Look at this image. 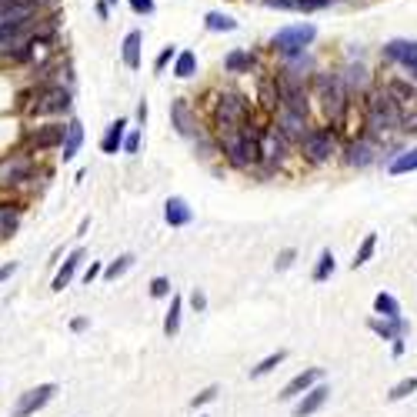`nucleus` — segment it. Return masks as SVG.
<instances>
[{
	"label": "nucleus",
	"instance_id": "nucleus-41",
	"mask_svg": "<svg viewBox=\"0 0 417 417\" xmlns=\"http://www.w3.org/2000/svg\"><path fill=\"white\" fill-rule=\"evenodd\" d=\"M120 150L134 157L137 150H140V131H131V134H124V144H120Z\"/></svg>",
	"mask_w": 417,
	"mask_h": 417
},
{
	"label": "nucleus",
	"instance_id": "nucleus-5",
	"mask_svg": "<svg viewBox=\"0 0 417 417\" xmlns=\"http://www.w3.org/2000/svg\"><path fill=\"white\" fill-rule=\"evenodd\" d=\"M314 37H317V30H314V24H291V27H284L274 34V50L277 54H284L287 60H294L300 57L307 47L314 44Z\"/></svg>",
	"mask_w": 417,
	"mask_h": 417
},
{
	"label": "nucleus",
	"instance_id": "nucleus-15",
	"mask_svg": "<svg viewBox=\"0 0 417 417\" xmlns=\"http://www.w3.org/2000/svg\"><path fill=\"white\" fill-rule=\"evenodd\" d=\"M64 131H67V124H44V127H37V131H30V134H27V147H30V150L60 147V140H64Z\"/></svg>",
	"mask_w": 417,
	"mask_h": 417
},
{
	"label": "nucleus",
	"instance_id": "nucleus-35",
	"mask_svg": "<svg viewBox=\"0 0 417 417\" xmlns=\"http://www.w3.org/2000/svg\"><path fill=\"white\" fill-rule=\"evenodd\" d=\"M194 71H197V57L191 50H180L177 57H174V74H177L180 80H187V77H194Z\"/></svg>",
	"mask_w": 417,
	"mask_h": 417
},
{
	"label": "nucleus",
	"instance_id": "nucleus-45",
	"mask_svg": "<svg viewBox=\"0 0 417 417\" xmlns=\"http://www.w3.org/2000/svg\"><path fill=\"white\" fill-rule=\"evenodd\" d=\"M191 304H194V311H197V314H204V311H207V294L194 287V294H191Z\"/></svg>",
	"mask_w": 417,
	"mask_h": 417
},
{
	"label": "nucleus",
	"instance_id": "nucleus-21",
	"mask_svg": "<svg viewBox=\"0 0 417 417\" xmlns=\"http://www.w3.org/2000/svg\"><path fill=\"white\" fill-rule=\"evenodd\" d=\"M384 54L417 74V41H390V44L384 47Z\"/></svg>",
	"mask_w": 417,
	"mask_h": 417
},
{
	"label": "nucleus",
	"instance_id": "nucleus-46",
	"mask_svg": "<svg viewBox=\"0 0 417 417\" xmlns=\"http://www.w3.org/2000/svg\"><path fill=\"white\" fill-rule=\"evenodd\" d=\"M131 7L137 14H154V0H131Z\"/></svg>",
	"mask_w": 417,
	"mask_h": 417
},
{
	"label": "nucleus",
	"instance_id": "nucleus-24",
	"mask_svg": "<svg viewBox=\"0 0 417 417\" xmlns=\"http://www.w3.org/2000/svg\"><path fill=\"white\" fill-rule=\"evenodd\" d=\"M20 214H24L20 204H0V240L14 237V231L20 227Z\"/></svg>",
	"mask_w": 417,
	"mask_h": 417
},
{
	"label": "nucleus",
	"instance_id": "nucleus-37",
	"mask_svg": "<svg viewBox=\"0 0 417 417\" xmlns=\"http://www.w3.org/2000/svg\"><path fill=\"white\" fill-rule=\"evenodd\" d=\"M261 107L264 110H277L281 101H277V84L274 80H261Z\"/></svg>",
	"mask_w": 417,
	"mask_h": 417
},
{
	"label": "nucleus",
	"instance_id": "nucleus-13",
	"mask_svg": "<svg viewBox=\"0 0 417 417\" xmlns=\"http://www.w3.org/2000/svg\"><path fill=\"white\" fill-rule=\"evenodd\" d=\"M37 10H41V0H0V20H3V24L34 20Z\"/></svg>",
	"mask_w": 417,
	"mask_h": 417
},
{
	"label": "nucleus",
	"instance_id": "nucleus-10",
	"mask_svg": "<svg viewBox=\"0 0 417 417\" xmlns=\"http://www.w3.org/2000/svg\"><path fill=\"white\" fill-rule=\"evenodd\" d=\"M30 41H37V30L30 27V20H24V24H3L0 20V50H20Z\"/></svg>",
	"mask_w": 417,
	"mask_h": 417
},
{
	"label": "nucleus",
	"instance_id": "nucleus-3",
	"mask_svg": "<svg viewBox=\"0 0 417 417\" xmlns=\"http://www.w3.org/2000/svg\"><path fill=\"white\" fill-rule=\"evenodd\" d=\"M247 120H251V104H247L244 94L227 90V94L217 97V104H214V124H217V131H234V127L247 124Z\"/></svg>",
	"mask_w": 417,
	"mask_h": 417
},
{
	"label": "nucleus",
	"instance_id": "nucleus-16",
	"mask_svg": "<svg viewBox=\"0 0 417 417\" xmlns=\"http://www.w3.org/2000/svg\"><path fill=\"white\" fill-rule=\"evenodd\" d=\"M277 131H281L291 144H298L300 137L307 134V117L304 114H294V110H287V107H281L277 110V124H274Z\"/></svg>",
	"mask_w": 417,
	"mask_h": 417
},
{
	"label": "nucleus",
	"instance_id": "nucleus-48",
	"mask_svg": "<svg viewBox=\"0 0 417 417\" xmlns=\"http://www.w3.org/2000/svg\"><path fill=\"white\" fill-rule=\"evenodd\" d=\"M87 328H90L87 317H74V321H71V330H74V334H80V330H87Z\"/></svg>",
	"mask_w": 417,
	"mask_h": 417
},
{
	"label": "nucleus",
	"instance_id": "nucleus-9",
	"mask_svg": "<svg viewBox=\"0 0 417 417\" xmlns=\"http://www.w3.org/2000/svg\"><path fill=\"white\" fill-rule=\"evenodd\" d=\"M57 384H37V388L24 390L20 397H17V404L10 407V417H34L37 411H44L47 404L57 397Z\"/></svg>",
	"mask_w": 417,
	"mask_h": 417
},
{
	"label": "nucleus",
	"instance_id": "nucleus-4",
	"mask_svg": "<svg viewBox=\"0 0 417 417\" xmlns=\"http://www.w3.org/2000/svg\"><path fill=\"white\" fill-rule=\"evenodd\" d=\"M30 117H50V114H67L71 110V90L60 84H44L34 90V101L27 104Z\"/></svg>",
	"mask_w": 417,
	"mask_h": 417
},
{
	"label": "nucleus",
	"instance_id": "nucleus-6",
	"mask_svg": "<svg viewBox=\"0 0 417 417\" xmlns=\"http://www.w3.org/2000/svg\"><path fill=\"white\" fill-rule=\"evenodd\" d=\"M298 144L304 161H311V164H324V161H330L337 154V134L330 127H314V131H307L300 137Z\"/></svg>",
	"mask_w": 417,
	"mask_h": 417
},
{
	"label": "nucleus",
	"instance_id": "nucleus-47",
	"mask_svg": "<svg viewBox=\"0 0 417 417\" xmlns=\"http://www.w3.org/2000/svg\"><path fill=\"white\" fill-rule=\"evenodd\" d=\"M101 270H104V264H90V268L84 270V284L90 287V284H94V277H101Z\"/></svg>",
	"mask_w": 417,
	"mask_h": 417
},
{
	"label": "nucleus",
	"instance_id": "nucleus-39",
	"mask_svg": "<svg viewBox=\"0 0 417 417\" xmlns=\"http://www.w3.org/2000/svg\"><path fill=\"white\" fill-rule=\"evenodd\" d=\"M174 291H170V281L167 277H154L150 281V298H157V300H164V298H170Z\"/></svg>",
	"mask_w": 417,
	"mask_h": 417
},
{
	"label": "nucleus",
	"instance_id": "nucleus-31",
	"mask_svg": "<svg viewBox=\"0 0 417 417\" xmlns=\"http://www.w3.org/2000/svg\"><path fill=\"white\" fill-rule=\"evenodd\" d=\"M284 360H287V351H274V354H268V358L261 360V364H254L251 367V377L254 381H261V377H268L270 371H277Z\"/></svg>",
	"mask_w": 417,
	"mask_h": 417
},
{
	"label": "nucleus",
	"instance_id": "nucleus-36",
	"mask_svg": "<svg viewBox=\"0 0 417 417\" xmlns=\"http://www.w3.org/2000/svg\"><path fill=\"white\" fill-rule=\"evenodd\" d=\"M411 394H417V377H404V381H397V384L388 390V401H404V397H411Z\"/></svg>",
	"mask_w": 417,
	"mask_h": 417
},
{
	"label": "nucleus",
	"instance_id": "nucleus-8",
	"mask_svg": "<svg viewBox=\"0 0 417 417\" xmlns=\"http://www.w3.org/2000/svg\"><path fill=\"white\" fill-rule=\"evenodd\" d=\"M34 177V161L27 150H14L0 157V187H20Z\"/></svg>",
	"mask_w": 417,
	"mask_h": 417
},
{
	"label": "nucleus",
	"instance_id": "nucleus-53",
	"mask_svg": "<svg viewBox=\"0 0 417 417\" xmlns=\"http://www.w3.org/2000/svg\"><path fill=\"white\" fill-rule=\"evenodd\" d=\"M107 3H117V0H107Z\"/></svg>",
	"mask_w": 417,
	"mask_h": 417
},
{
	"label": "nucleus",
	"instance_id": "nucleus-28",
	"mask_svg": "<svg viewBox=\"0 0 417 417\" xmlns=\"http://www.w3.org/2000/svg\"><path fill=\"white\" fill-rule=\"evenodd\" d=\"M180 314H184V298L180 294H170V307L164 314V334L167 337H174L180 330Z\"/></svg>",
	"mask_w": 417,
	"mask_h": 417
},
{
	"label": "nucleus",
	"instance_id": "nucleus-43",
	"mask_svg": "<svg viewBox=\"0 0 417 417\" xmlns=\"http://www.w3.org/2000/svg\"><path fill=\"white\" fill-rule=\"evenodd\" d=\"M174 57H177V50H174V47H164V50L157 54V60H154V71H157V74H164V67H167V64H170Z\"/></svg>",
	"mask_w": 417,
	"mask_h": 417
},
{
	"label": "nucleus",
	"instance_id": "nucleus-40",
	"mask_svg": "<svg viewBox=\"0 0 417 417\" xmlns=\"http://www.w3.org/2000/svg\"><path fill=\"white\" fill-rule=\"evenodd\" d=\"M217 394H221V388H217V384H210V388H204V390H200V394L194 397V401H191V407H204V404L217 401Z\"/></svg>",
	"mask_w": 417,
	"mask_h": 417
},
{
	"label": "nucleus",
	"instance_id": "nucleus-11",
	"mask_svg": "<svg viewBox=\"0 0 417 417\" xmlns=\"http://www.w3.org/2000/svg\"><path fill=\"white\" fill-rule=\"evenodd\" d=\"M317 381H324V371H321V367H304V371L294 374V377L284 384L277 397H281V401H298L300 394H304V390H311Z\"/></svg>",
	"mask_w": 417,
	"mask_h": 417
},
{
	"label": "nucleus",
	"instance_id": "nucleus-33",
	"mask_svg": "<svg viewBox=\"0 0 417 417\" xmlns=\"http://www.w3.org/2000/svg\"><path fill=\"white\" fill-rule=\"evenodd\" d=\"M134 261H137L134 254H120L117 261H110V264L101 270V274H104V281H117V277H124L127 270L134 268Z\"/></svg>",
	"mask_w": 417,
	"mask_h": 417
},
{
	"label": "nucleus",
	"instance_id": "nucleus-14",
	"mask_svg": "<svg viewBox=\"0 0 417 417\" xmlns=\"http://www.w3.org/2000/svg\"><path fill=\"white\" fill-rule=\"evenodd\" d=\"M367 328H371L381 341H397V337H407L411 324H407V317L401 314V317H371Z\"/></svg>",
	"mask_w": 417,
	"mask_h": 417
},
{
	"label": "nucleus",
	"instance_id": "nucleus-7",
	"mask_svg": "<svg viewBox=\"0 0 417 417\" xmlns=\"http://www.w3.org/2000/svg\"><path fill=\"white\" fill-rule=\"evenodd\" d=\"M274 84H277V101H281V107H287V110H294V114H304V117H307L311 104H307V87H304V77L291 74V71H284V74L274 77Z\"/></svg>",
	"mask_w": 417,
	"mask_h": 417
},
{
	"label": "nucleus",
	"instance_id": "nucleus-25",
	"mask_svg": "<svg viewBox=\"0 0 417 417\" xmlns=\"http://www.w3.org/2000/svg\"><path fill=\"white\" fill-rule=\"evenodd\" d=\"M254 54L251 50H231L227 57H224V67H227V74H251L254 71Z\"/></svg>",
	"mask_w": 417,
	"mask_h": 417
},
{
	"label": "nucleus",
	"instance_id": "nucleus-19",
	"mask_svg": "<svg viewBox=\"0 0 417 417\" xmlns=\"http://www.w3.org/2000/svg\"><path fill=\"white\" fill-rule=\"evenodd\" d=\"M170 120H174V127H177L180 137L200 134V131H197V117H194V110H191L187 101H174V104H170Z\"/></svg>",
	"mask_w": 417,
	"mask_h": 417
},
{
	"label": "nucleus",
	"instance_id": "nucleus-30",
	"mask_svg": "<svg viewBox=\"0 0 417 417\" xmlns=\"http://www.w3.org/2000/svg\"><path fill=\"white\" fill-rule=\"evenodd\" d=\"M374 314L377 317H401V300L388 294V291H381L377 298H374Z\"/></svg>",
	"mask_w": 417,
	"mask_h": 417
},
{
	"label": "nucleus",
	"instance_id": "nucleus-20",
	"mask_svg": "<svg viewBox=\"0 0 417 417\" xmlns=\"http://www.w3.org/2000/svg\"><path fill=\"white\" fill-rule=\"evenodd\" d=\"M164 221L170 227H187V224L194 221V210L191 204L184 200V197H167L164 200Z\"/></svg>",
	"mask_w": 417,
	"mask_h": 417
},
{
	"label": "nucleus",
	"instance_id": "nucleus-44",
	"mask_svg": "<svg viewBox=\"0 0 417 417\" xmlns=\"http://www.w3.org/2000/svg\"><path fill=\"white\" fill-rule=\"evenodd\" d=\"M330 0H294V10H321Z\"/></svg>",
	"mask_w": 417,
	"mask_h": 417
},
{
	"label": "nucleus",
	"instance_id": "nucleus-34",
	"mask_svg": "<svg viewBox=\"0 0 417 417\" xmlns=\"http://www.w3.org/2000/svg\"><path fill=\"white\" fill-rule=\"evenodd\" d=\"M374 251H377V234H364V240H360V247H358V254H354V261H351V268L358 270V268H364L367 261L374 257Z\"/></svg>",
	"mask_w": 417,
	"mask_h": 417
},
{
	"label": "nucleus",
	"instance_id": "nucleus-29",
	"mask_svg": "<svg viewBox=\"0 0 417 417\" xmlns=\"http://www.w3.org/2000/svg\"><path fill=\"white\" fill-rule=\"evenodd\" d=\"M411 170H417V147L397 154V157H394V161L388 164V174H390V177H401V174H411Z\"/></svg>",
	"mask_w": 417,
	"mask_h": 417
},
{
	"label": "nucleus",
	"instance_id": "nucleus-42",
	"mask_svg": "<svg viewBox=\"0 0 417 417\" xmlns=\"http://www.w3.org/2000/svg\"><path fill=\"white\" fill-rule=\"evenodd\" d=\"M294 261H298V251H294V247H284V251L277 254V261H274V268H277V270H287L291 264H294Z\"/></svg>",
	"mask_w": 417,
	"mask_h": 417
},
{
	"label": "nucleus",
	"instance_id": "nucleus-18",
	"mask_svg": "<svg viewBox=\"0 0 417 417\" xmlns=\"http://www.w3.org/2000/svg\"><path fill=\"white\" fill-rule=\"evenodd\" d=\"M80 264H84V247H74V251L64 257V264H60V270L54 274V284H50V291H64V287H71V281L77 277V270H80Z\"/></svg>",
	"mask_w": 417,
	"mask_h": 417
},
{
	"label": "nucleus",
	"instance_id": "nucleus-23",
	"mask_svg": "<svg viewBox=\"0 0 417 417\" xmlns=\"http://www.w3.org/2000/svg\"><path fill=\"white\" fill-rule=\"evenodd\" d=\"M124 134H127V117H117L104 131V137H101V150H104L107 157H114V154L120 150V144H124Z\"/></svg>",
	"mask_w": 417,
	"mask_h": 417
},
{
	"label": "nucleus",
	"instance_id": "nucleus-2",
	"mask_svg": "<svg viewBox=\"0 0 417 417\" xmlns=\"http://www.w3.org/2000/svg\"><path fill=\"white\" fill-rule=\"evenodd\" d=\"M314 90H317V101L324 107V114L337 124L344 117V110H347V87H344L341 74H317L314 77Z\"/></svg>",
	"mask_w": 417,
	"mask_h": 417
},
{
	"label": "nucleus",
	"instance_id": "nucleus-51",
	"mask_svg": "<svg viewBox=\"0 0 417 417\" xmlns=\"http://www.w3.org/2000/svg\"><path fill=\"white\" fill-rule=\"evenodd\" d=\"M137 117H140V124H144V120H147V104H144V101H140V104H137Z\"/></svg>",
	"mask_w": 417,
	"mask_h": 417
},
{
	"label": "nucleus",
	"instance_id": "nucleus-32",
	"mask_svg": "<svg viewBox=\"0 0 417 417\" xmlns=\"http://www.w3.org/2000/svg\"><path fill=\"white\" fill-rule=\"evenodd\" d=\"M334 270H337V261H334V251L328 247V251H321V257H317V264H314V274H311V277H314L317 284H324L330 274H334Z\"/></svg>",
	"mask_w": 417,
	"mask_h": 417
},
{
	"label": "nucleus",
	"instance_id": "nucleus-52",
	"mask_svg": "<svg viewBox=\"0 0 417 417\" xmlns=\"http://www.w3.org/2000/svg\"><path fill=\"white\" fill-rule=\"evenodd\" d=\"M404 354V337H397V341H394V358H401Z\"/></svg>",
	"mask_w": 417,
	"mask_h": 417
},
{
	"label": "nucleus",
	"instance_id": "nucleus-38",
	"mask_svg": "<svg viewBox=\"0 0 417 417\" xmlns=\"http://www.w3.org/2000/svg\"><path fill=\"white\" fill-rule=\"evenodd\" d=\"M204 27L214 30V34H217V30H237V20H234V17L217 14V10H214V14H207V20H204Z\"/></svg>",
	"mask_w": 417,
	"mask_h": 417
},
{
	"label": "nucleus",
	"instance_id": "nucleus-1",
	"mask_svg": "<svg viewBox=\"0 0 417 417\" xmlns=\"http://www.w3.org/2000/svg\"><path fill=\"white\" fill-rule=\"evenodd\" d=\"M401 107L390 97L388 90L381 87L377 94H371L367 101V131L371 134H390V131H401Z\"/></svg>",
	"mask_w": 417,
	"mask_h": 417
},
{
	"label": "nucleus",
	"instance_id": "nucleus-12",
	"mask_svg": "<svg viewBox=\"0 0 417 417\" xmlns=\"http://www.w3.org/2000/svg\"><path fill=\"white\" fill-rule=\"evenodd\" d=\"M330 401V388L324 384V381H317L311 390H304L298 397V404H294V417H311V414H317L324 404Z\"/></svg>",
	"mask_w": 417,
	"mask_h": 417
},
{
	"label": "nucleus",
	"instance_id": "nucleus-26",
	"mask_svg": "<svg viewBox=\"0 0 417 417\" xmlns=\"http://www.w3.org/2000/svg\"><path fill=\"white\" fill-rule=\"evenodd\" d=\"M341 80H344V87H347V94H351V90H367V84H371V77H367V71H364L360 64H347Z\"/></svg>",
	"mask_w": 417,
	"mask_h": 417
},
{
	"label": "nucleus",
	"instance_id": "nucleus-27",
	"mask_svg": "<svg viewBox=\"0 0 417 417\" xmlns=\"http://www.w3.org/2000/svg\"><path fill=\"white\" fill-rule=\"evenodd\" d=\"M140 44H144V37H140V30H131L127 37H124V64L137 71L140 67Z\"/></svg>",
	"mask_w": 417,
	"mask_h": 417
},
{
	"label": "nucleus",
	"instance_id": "nucleus-50",
	"mask_svg": "<svg viewBox=\"0 0 417 417\" xmlns=\"http://www.w3.org/2000/svg\"><path fill=\"white\" fill-rule=\"evenodd\" d=\"M107 10H110V3H107V0H97V17H101V20H107Z\"/></svg>",
	"mask_w": 417,
	"mask_h": 417
},
{
	"label": "nucleus",
	"instance_id": "nucleus-17",
	"mask_svg": "<svg viewBox=\"0 0 417 417\" xmlns=\"http://www.w3.org/2000/svg\"><path fill=\"white\" fill-rule=\"evenodd\" d=\"M344 161L351 167H371L377 161V147H374L371 137H360V140H351L344 147Z\"/></svg>",
	"mask_w": 417,
	"mask_h": 417
},
{
	"label": "nucleus",
	"instance_id": "nucleus-49",
	"mask_svg": "<svg viewBox=\"0 0 417 417\" xmlns=\"http://www.w3.org/2000/svg\"><path fill=\"white\" fill-rule=\"evenodd\" d=\"M14 270H17V264H14V261H10V264H3V268H0V284L7 281V277H10Z\"/></svg>",
	"mask_w": 417,
	"mask_h": 417
},
{
	"label": "nucleus",
	"instance_id": "nucleus-22",
	"mask_svg": "<svg viewBox=\"0 0 417 417\" xmlns=\"http://www.w3.org/2000/svg\"><path fill=\"white\" fill-rule=\"evenodd\" d=\"M80 144H84V124H80V120H67V131H64V140H60V157H64V164L74 161Z\"/></svg>",
	"mask_w": 417,
	"mask_h": 417
}]
</instances>
